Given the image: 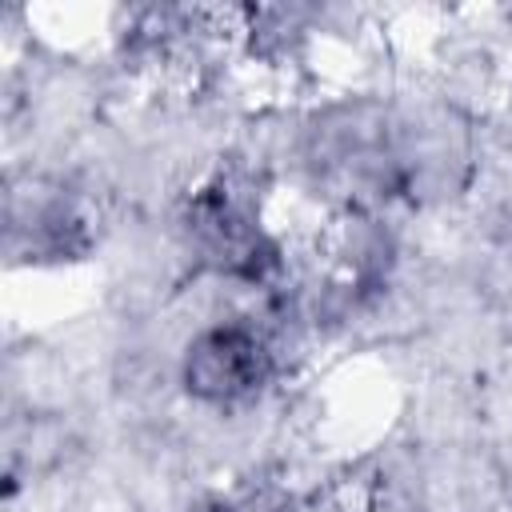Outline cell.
<instances>
[{
    "instance_id": "1",
    "label": "cell",
    "mask_w": 512,
    "mask_h": 512,
    "mask_svg": "<svg viewBox=\"0 0 512 512\" xmlns=\"http://www.w3.org/2000/svg\"><path fill=\"white\" fill-rule=\"evenodd\" d=\"M272 368H276L272 344L252 324L220 320L212 328H200L188 340L180 360V380L188 396L228 408L260 396L264 384L272 380Z\"/></svg>"
}]
</instances>
